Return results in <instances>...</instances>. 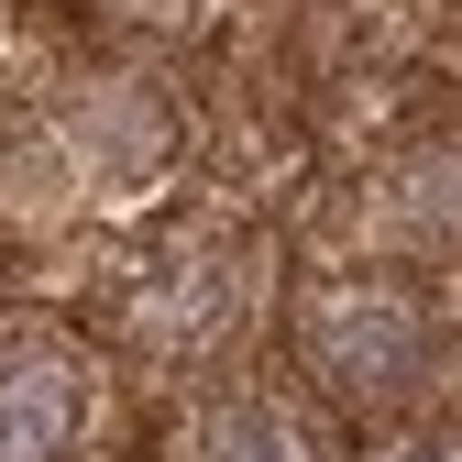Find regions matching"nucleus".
<instances>
[{"instance_id":"obj_7","label":"nucleus","mask_w":462,"mask_h":462,"mask_svg":"<svg viewBox=\"0 0 462 462\" xmlns=\"http://www.w3.org/2000/svg\"><path fill=\"white\" fill-rule=\"evenodd\" d=\"M374 462H462V430H408V440H385Z\"/></svg>"},{"instance_id":"obj_2","label":"nucleus","mask_w":462,"mask_h":462,"mask_svg":"<svg viewBox=\"0 0 462 462\" xmlns=\"http://www.w3.org/2000/svg\"><path fill=\"white\" fill-rule=\"evenodd\" d=\"M264 298H275V264H264L254 231L177 220V231H154V243H133L122 264H110L99 319H110L122 353H143L165 374H209V364H231L254 341Z\"/></svg>"},{"instance_id":"obj_5","label":"nucleus","mask_w":462,"mask_h":462,"mask_svg":"<svg viewBox=\"0 0 462 462\" xmlns=\"http://www.w3.org/2000/svg\"><path fill=\"white\" fill-rule=\"evenodd\" d=\"M55 133H67V165H88L99 188H143L177 154V110H165L154 78H78Z\"/></svg>"},{"instance_id":"obj_4","label":"nucleus","mask_w":462,"mask_h":462,"mask_svg":"<svg viewBox=\"0 0 462 462\" xmlns=\"http://www.w3.org/2000/svg\"><path fill=\"white\" fill-rule=\"evenodd\" d=\"M364 254H396V264H462V143H408L364 177Z\"/></svg>"},{"instance_id":"obj_6","label":"nucleus","mask_w":462,"mask_h":462,"mask_svg":"<svg viewBox=\"0 0 462 462\" xmlns=\"http://www.w3.org/2000/svg\"><path fill=\"white\" fill-rule=\"evenodd\" d=\"M165 462H330V440H319V419L298 408V396H275V385H220L209 408L177 430Z\"/></svg>"},{"instance_id":"obj_8","label":"nucleus","mask_w":462,"mask_h":462,"mask_svg":"<svg viewBox=\"0 0 462 462\" xmlns=\"http://www.w3.org/2000/svg\"><path fill=\"white\" fill-rule=\"evenodd\" d=\"M110 12H122V23H188L199 0H110Z\"/></svg>"},{"instance_id":"obj_3","label":"nucleus","mask_w":462,"mask_h":462,"mask_svg":"<svg viewBox=\"0 0 462 462\" xmlns=\"http://www.w3.org/2000/svg\"><path fill=\"white\" fill-rule=\"evenodd\" d=\"M99 440V364L67 330L0 341V462H88Z\"/></svg>"},{"instance_id":"obj_1","label":"nucleus","mask_w":462,"mask_h":462,"mask_svg":"<svg viewBox=\"0 0 462 462\" xmlns=\"http://www.w3.org/2000/svg\"><path fill=\"white\" fill-rule=\"evenodd\" d=\"M286 341H298V374H309L319 408H341V419H419L440 396V374H451L462 330L408 275L341 264V275H309L286 298Z\"/></svg>"}]
</instances>
